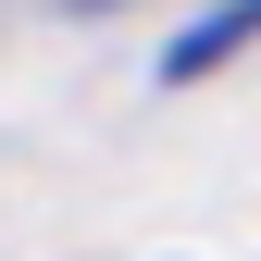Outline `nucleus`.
<instances>
[{"label": "nucleus", "mask_w": 261, "mask_h": 261, "mask_svg": "<svg viewBox=\"0 0 261 261\" xmlns=\"http://www.w3.org/2000/svg\"><path fill=\"white\" fill-rule=\"evenodd\" d=\"M237 50H261V0H224V13H199L174 50H162V75H174V87H199V75H224Z\"/></svg>", "instance_id": "obj_1"}, {"label": "nucleus", "mask_w": 261, "mask_h": 261, "mask_svg": "<svg viewBox=\"0 0 261 261\" xmlns=\"http://www.w3.org/2000/svg\"><path fill=\"white\" fill-rule=\"evenodd\" d=\"M87 13H112V0H87Z\"/></svg>", "instance_id": "obj_2"}]
</instances>
